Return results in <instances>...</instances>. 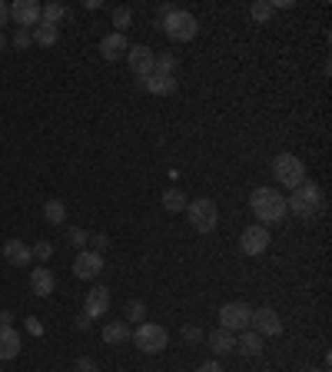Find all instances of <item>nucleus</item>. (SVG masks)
<instances>
[{
    "label": "nucleus",
    "instance_id": "obj_1",
    "mask_svg": "<svg viewBox=\"0 0 332 372\" xmlns=\"http://www.w3.org/2000/svg\"><path fill=\"white\" fill-rule=\"evenodd\" d=\"M249 207H252V213L259 216V226L279 223L286 216V196L279 193V190H273V186H256L252 196H249Z\"/></svg>",
    "mask_w": 332,
    "mask_h": 372
},
{
    "label": "nucleus",
    "instance_id": "obj_2",
    "mask_svg": "<svg viewBox=\"0 0 332 372\" xmlns=\"http://www.w3.org/2000/svg\"><path fill=\"white\" fill-rule=\"evenodd\" d=\"M322 207H326L322 190H319L316 183H309V179H303V183L289 193V200H286V209H289L292 216H299V220H312V216H319V209Z\"/></svg>",
    "mask_w": 332,
    "mask_h": 372
},
{
    "label": "nucleus",
    "instance_id": "obj_3",
    "mask_svg": "<svg viewBox=\"0 0 332 372\" xmlns=\"http://www.w3.org/2000/svg\"><path fill=\"white\" fill-rule=\"evenodd\" d=\"M163 34L169 37V40L176 43H186L196 37V30H199V24H196V17L190 14V10H176V7H163Z\"/></svg>",
    "mask_w": 332,
    "mask_h": 372
},
{
    "label": "nucleus",
    "instance_id": "obj_4",
    "mask_svg": "<svg viewBox=\"0 0 332 372\" xmlns=\"http://www.w3.org/2000/svg\"><path fill=\"white\" fill-rule=\"evenodd\" d=\"M186 220L193 226L196 233H213L216 226H220V207H216V200H209V196H199V200H190V207H186Z\"/></svg>",
    "mask_w": 332,
    "mask_h": 372
},
{
    "label": "nucleus",
    "instance_id": "obj_5",
    "mask_svg": "<svg viewBox=\"0 0 332 372\" xmlns=\"http://www.w3.org/2000/svg\"><path fill=\"white\" fill-rule=\"evenodd\" d=\"M130 339L137 343L139 352H146V356H160L169 343V332L163 326H156V322H139L137 332H130Z\"/></svg>",
    "mask_w": 332,
    "mask_h": 372
},
{
    "label": "nucleus",
    "instance_id": "obj_6",
    "mask_svg": "<svg viewBox=\"0 0 332 372\" xmlns=\"http://www.w3.org/2000/svg\"><path fill=\"white\" fill-rule=\"evenodd\" d=\"M273 177H276L279 186L296 190V186L305 179V166H303L299 156H292V153H279L276 160H273Z\"/></svg>",
    "mask_w": 332,
    "mask_h": 372
},
{
    "label": "nucleus",
    "instance_id": "obj_7",
    "mask_svg": "<svg viewBox=\"0 0 332 372\" xmlns=\"http://www.w3.org/2000/svg\"><path fill=\"white\" fill-rule=\"evenodd\" d=\"M269 230L266 226H259V223H252V226H246L243 230V236H239V249L246 253V256H263L266 249H269Z\"/></svg>",
    "mask_w": 332,
    "mask_h": 372
},
{
    "label": "nucleus",
    "instance_id": "obj_8",
    "mask_svg": "<svg viewBox=\"0 0 332 372\" xmlns=\"http://www.w3.org/2000/svg\"><path fill=\"white\" fill-rule=\"evenodd\" d=\"M249 316H252V306L246 303H226L220 309V326L229 332H243L249 329Z\"/></svg>",
    "mask_w": 332,
    "mask_h": 372
},
{
    "label": "nucleus",
    "instance_id": "obj_9",
    "mask_svg": "<svg viewBox=\"0 0 332 372\" xmlns=\"http://www.w3.org/2000/svg\"><path fill=\"white\" fill-rule=\"evenodd\" d=\"M249 326H252V332H259V336H279V332H282V319H279L276 309L259 306V309H252Z\"/></svg>",
    "mask_w": 332,
    "mask_h": 372
},
{
    "label": "nucleus",
    "instance_id": "obj_10",
    "mask_svg": "<svg viewBox=\"0 0 332 372\" xmlns=\"http://www.w3.org/2000/svg\"><path fill=\"white\" fill-rule=\"evenodd\" d=\"M153 60H156V50L146 47V43H137V47L126 50V64H130V70H133L137 77H143V80L153 73Z\"/></svg>",
    "mask_w": 332,
    "mask_h": 372
},
{
    "label": "nucleus",
    "instance_id": "obj_11",
    "mask_svg": "<svg viewBox=\"0 0 332 372\" xmlns=\"http://www.w3.org/2000/svg\"><path fill=\"white\" fill-rule=\"evenodd\" d=\"M100 269H103V256L97 249H80L77 260H73V276L77 279H97Z\"/></svg>",
    "mask_w": 332,
    "mask_h": 372
},
{
    "label": "nucleus",
    "instance_id": "obj_12",
    "mask_svg": "<svg viewBox=\"0 0 332 372\" xmlns=\"http://www.w3.org/2000/svg\"><path fill=\"white\" fill-rule=\"evenodd\" d=\"M10 17L17 20L20 30H33L40 24V3L37 0H14L10 3Z\"/></svg>",
    "mask_w": 332,
    "mask_h": 372
},
{
    "label": "nucleus",
    "instance_id": "obj_13",
    "mask_svg": "<svg viewBox=\"0 0 332 372\" xmlns=\"http://www.w3.org/2000/svg\"><path fill=\"white\" fill-rule=\"evenodd\" d=\"M107 309H110V290L107 286H93V290L86 292V299H83V316L100 319V316H107Z\"/></svg>",
    "mask_w": 332,
    "mask_h": 372
},
{
    "label": "nucleus",
    "instance_id": "obj_14",
    "mask_svg": "<svg viewBox=\"0 0 332 372\" xmlns=\"http://www.w3.org/2000/svg\"><path fill=\"white\" fill-rule=\"evenodd\" d=\"M126 50H130V43H126V34H107L103 40H100V57L103 60H123Z\"/></svg>",
    "mask_w": 332,
    "mask_h": 372
},
{
    "label": "nucleus",
    "instance_id": "obj_15",
    "mask_svg": "<svg viewBox=\"0 0 332 372\" xmlns=\"http://www.w3.org/2000/svg\"><path fill=\"white\" fill-rule=\"evenodd\" d=\"M3 260L10 262V266H30L33 262V253L24 239H7L3 243Z\"/></svg>",
    "mask_w": 332,
    "mask_h": 372
},
{
    "label": "nucleus",
    "instance_id": "obj_16",
    "mask_svg": "<svg viewBox=\"0 0 332 372\" xmlns=\"http://www.w3.org/2000/svg\"><path fill=\"white\" fill-rule=\"evenodd\" d=\"M54 286H56L54 273H50L47 266H33V273H30V290H33V296L47 299V296L54 292Z\"/></svg>",
    "mask_w": 332,
    "mask_h": 372
},
{
    "label": "nucleus",
    "instance_id": "obj_17",
    "mask_svg": "<svg viewBox=\"0 0 332 372\" xmlns=\"http://www.w3.org/2000/svg\"><path fill=\"white\" fill-rule=\"evenodd\" d=\"M143 87L150 90L153 97H173V94L180 90V80H176V77H160V73H150V77L143 80Z\"/></svg>",
    "mask_w": 332,
    "mask_h": 372
},
{
    "label": "nucleus",
    "instance_id": "obj_18",
    "mask_svg": "<svg viewBox=\"0 0 332 372\" xmlns=\"http://www.w3.org/2000/svg\"><path fill=\"white\" fill-rule=\"evenodd\" d=\"M206 343H209V349L216 352V356H226V352H233L236 349V332H229V329H213L206 336Z\"/></svg>",
    "mask_w": 332,
    "mask_h": 372
},
{
    "label": "nucleus",
    "instance_id": "obj_19",
    "mask_svg": "<svg viewBox=\"0 0 332 372\" xmlns=\"http://www.w3.org/2000/svg\"><path fill=\"white\" fill-rule=\"evenodd\" d=\"M20 356V332L14 326H0V359Z\"/></svg>",
    "mask_w": 332,
    "mask_h": 372
},
{
    "label": "nucleus",
    "instance_id": "obj_20",
    "mask_svg": "<svg viewBox=\"0 0 332 372\" xmlns=\"http://www.w3.org/2000/svg\"><path fill=\"white\" fill-rule=\"evenodd\" d=\"M126 339H130V322H123V319H113V322H107V326H103V343H107V345H123Z\"/></svg>",
    "mask_w": 332,
    "mask_h": 372
},
{
    "label": "nucleus",
    "instance_id": "obj_21",
    "mask_svg": "<svg viewBox=\"0 0 332 372\" xmlns=\"http://www.w3.org/2000/svg\"><path fill=\"white\" fill-rule=\"evenodd\" d=\"M236 349H239L243 356H259V352H263V336L252 329H243V336L236 339Z\"/></svg>",
    "mask_w": 332,
    "mask_h": 372
},
{
    "label": "nucleus",
    "instance_id": "obj_22",
    "mask_svg": "<svg viewBox=\"0 0 332 372\" xmlns=\"http://www.w3.org/2000/svg\"><path fill=\"white\" fill-rule=\"evenodd\" d=\"M30 40L37 43V47H54V43L60 40V30H56L54 24H43V20H40L37 27L30 30Z\"/></svg>",
    "mask_w": 332,
    "mask_h": 372
},
{
    "label": "nucleus",
    "instance_id": "obj_23",
    "mask_svg": "<svg viewBox=\"0 0 332 372\" xmlns=\"http://www.w3.org/2000/svg\"><path fill=\"white\" fill-rule=\"evenodd\" d=\"M186 207H190V200H186V193H183L180 186H169V190L163 193L166 213H186Z\"/></svg>",
    "mask_w": 332,
    "mask_h": 372
},
{
    "label": "nucleus",
    "instance_id": "obj_24",
    "mask_svg": "<svg viewBox=\"0 0 332 372\" xmlns=\"http://www.w3.org/2000/svg\"><path fill=\"white\" fill-rule=\"evenodd\" d=\"M43 220H47V223H63V220H67V207H63V200H47V203H43Z\"/></svg>",
    "mask_w": 332,
    "mask_h": 372
},
{
    "label": "nucleus",
    "instance_id": "obj_25",
    "mask_svg": "<svg viewBox=\"0 0 332 372\" xmlns=\"http://www.w3.org/2000/svg\"><path fill=\"white\" fill-rule=\"evenodd\" d=\"M63 17H67V7H63V3H47V7H40V20H43V24H54V27H56Z\"/></svg>",
    "mask_w": 332,
    "mask_h": 372
},
{
    "label": "nucleus",
    "instance_id": "obj_26",
    "mask_svg": "<svg viewBox=\"0 0 332 372\" xmlns=\"http://www.w3.org/2000/svg\"><path fill=\"white\" fill-rule=\"evenodd\" d=\"M173 70H176V57L156 54V60H153V73H160V77H173Z\"/></svg>",
    "mask_w": 332,
    "mask_h": 372
},
{
    "label": "nucleus",
    "instance_id": "obj_27",
    "mask_svg": "<svg viewBox=\"0 0 332 372\" xmlns=\"http://www.w3.org/2000/svg\"><path fill=\"white\" fill-rule=\"evenodd\" d=\"M146 319V303H139V299H133V303H126V309H123V322H143Z\"/></svg>",
    "mask_w": 332,
    "mask_h": 372
},
{
    "label": "nucleus",
    "instance_id": "obj_28",
    "mask_svg": "<svg viewBox=\"0 0 332 372\" xmlns=\"http://www.w3.org/2000/svg\"><path fill=\"white\" fill-rule=\"evenodd\" d=\"M130 24H133V10H130V7H116V10H113V27H116V34H126Z\"/></svg>",
    "mask_w": 332,
    "mask_h": 372
},
{
    "label": "nucleus",
    "instance_id": "obj_29",
    "mask_svg": "<svg viewBox=\"0 0 332 372\" xmlns=\"http://www.w3.org/2000/svg\"><path fill=\"white\" fill-rule=\"evenodd\" d=\"M249 17H252L256 24H266V20L273 17V3H266V0H256V3L249 7Z\"/></svg>",
    "mask_w": 332,
    "mask_h": 372
},
{
    "label": "nucleus",
    "instance_id": "obj_30",
    "mask_svg": "<svg viewBox=\"0 0 332 372\" xmlns=\"http://www.w3.org/2000/svg\"><path fill=\"white\" fill-rule=\"evenodd\" d=\"M67 243H70V246H77V249H83L86 243H90V233H86V230H80V226H73V230L67 233Z\"/></svg>",
    "mask_w": 332,
    "mask_h": 372
},
{
    "label": "nucleus",
    "instance_id": "obj_31",
    "mask_svg": "<svg viewBox=\"0 0 332 372\" xmlns=\"http://www.w3.org/2000/svg\"><path fill=\"white\" fill-rule=\"evenodd\" d=\"M30 253H33V260H50V256H54V243H50V239H40V243H37V246H30Z\"/></svg>",
    "mask_w": 332,
    "mask_h": 372
},
{
    "label": "nucleus",
    "instance_id": "obj_32",
    "mask_svg": "<svg viewBox=\"0 0 332 372\" xmlns=\"http://www.w3.org/2000/svg\"><path fill=\"white\" fill-rule=\"evenodd\" d=\"M180 336L186 339V343H203V339H206L199 326H183V329H180Z\"/></svg>",
    "mask_w": 332,
    "mask_h": 372
},
{
    "label": "nucleus",
    "instance_id": "obj_33",
    "mask_svg": "<svg viewBox=\"0 0 332 372\" xmlns=\"http://www.w3.org/2000/svg\"><path fill=\"white\" fill-rule=\"evenodd\" d=\"M73 372H100V366L90 356H80L77 362H73Z\"/></svg>",
    "mask_w": 332,
    "mask_h": 372
},
{
    "label": "nucleus",
    "instance_id": "obj_34",
    "mask_svg": "<svg viewBox=\"0 0 332 372\" xmlns=\"http://www.w3.org/2000/svg\"><path fill=\"white\" fill-rule=\"evenodd\" d=\"M30 43H33V40H30V30H17V34H14V47H17V50H24V47H30Z\"/></svg>",
    "mask_w": 332,
    "mask_h": 372
},
{
    "label": "nucleus",
    "instance_id": "obj_35",
    "mask_svg": "<svg viewBox=\"0 0 332 372\" xmlns=\"http://www.w3.org/2000/svg\"><path fill=\"white\" fill-rule=\"evenodd\" d=\"M90 239H93V246H97V253H103V249H107V243H110V239H107V236H103V233L90 236Z\"/></svg>",
    "mask_w": 332,
    "mask_h": 372
},
{
    "label": "nucleus",
    "instance_id": "obj_36",
    "mask_svg": "<svg viewBox=\"0 0 332 372\" xmlns=\"http://www.w3.org/2000/svg\"><path fill=\"white\" fill-rule=\"evenodd\" d=\"M196 372H222V366H220V362H203Z\"/></svg>",
    "mask_w": 332,
    "mask_h": 372
},
{
    "label": "nucleus",
    "instance_id": "obj_37",
    "mask_svg": "<svg viewBox=\"0 0 332 372\" xmlns=\"http://www.w3.org/2000/svg\"><path fill=\"white\" fill-rule=\"evenodd\" d=\"M7 20H10V7H7V3H3V0H0V27H3V24H7Z\"/></svg>",
    "mask_w": 332,
    "mask_h": 372
},
{
    "label": "nucleus",
    "instance_id": "obj_38",
    "mask_svg": "<svg viewBox=\"0 0 332 372\" xmlns=\"http://www.w3.org/2000/svg\"><path fill=\"white\" fill-rule=\"evenodd\" d=\"M27 329L33 332V336H40V322H37V319H33V316H30V319H27Z\"/></svg>",
    "mask_w": 332,
    "mask_h": 372
},
{
    "label": "nucleus",
    "instance_id": "obj_39",
    "mask_svg": "<svg viewBox=\"0 0 332 372\" xmlns=\"http://www.w3.org/2000/svg\"><path fill=\"white\" fill-rule=\"evenodd\" d=\"M10 322H14V313H7V309H3V313H0V326H10Z\"/></svg>",
    "mask_w": 332,
    "mask_h": 372
},
{
    "label": "nucleus",
    "instance_id": "obj_40",
    "mask_svg": "<svg viewBox=\"0 0 332 372\" xmlns=\"http://www.w3.org/2000/svg\"><path fill=\"white\" fill-rule=\"evenodd\" d=\"M3 47H7V40H3V34H0V54H3Z\"/></svg>",
    "mask_w": 332,
    "mask_h": 372
},
{
    "label": "nucleus",
    "instance_id": "obj_41",
    "mask_svg": "<svg viewBox=\"0 0 332 372\" xmlns=\"http://www.w3.org/2000/svg\"><path fill=\"white\" fill-rule=\"evenodd\" d=\"M305 372H316V369H305Z\"/></svg>",
    "mask_w": 332,
    "mask_h": 372
},
{
    "label": "nucleus",
    "instance_id": "obj_42",
    "mask_svg": "<svg viewBox=\"0 0 332 372\" xmlns=\"http://www.w3.org/2000/svg\"><path fill=\"white\" fill-rule=\"evenodd\" d=\"M0 372H3V369H0Z\"/></svg>",
    "mask_w": 332,
    "mask_h": 372
}]
</instances>
